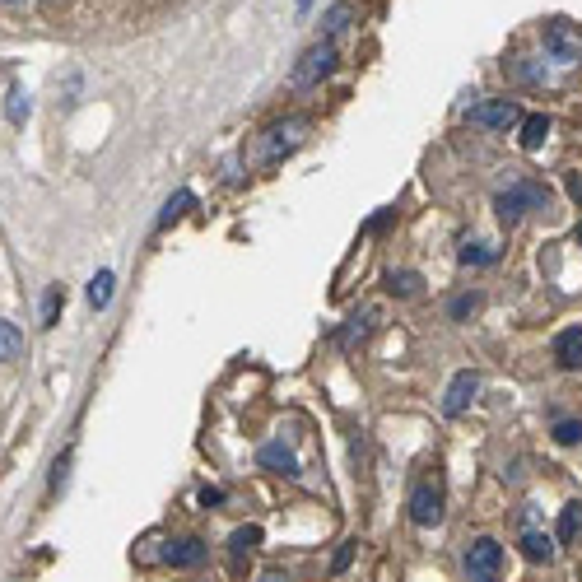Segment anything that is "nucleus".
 <instances>
[{"mask_svg":"<svg viewBox=\"0 0 582 582\" xmlns=\"http://www.w3.org/2000/svg\"><path fill=\"white\" fill-rule=\"evenodd\" d=\"M331 70H336V42L331 38L312 42L308 52L298 56V66H294V89H312V84H322Z\"/></svg>","mask_w":582,"mask_h":582,"instance_id":"obj_1","label":"nucleus"},{"mask_svg":"<svg viewBox=\"0 0 582 582\" xmlns=\"http://www.w3.org/2000/svg\"><path fill=\"white\" fill-rule=\"evenodd\" d=\"M499 569H503V545L494 541V536L471 541V550H466V573H471V582H499Z\"/></svg>","mask_w":582,"mask_h":582,"instance_id":"obj_2","label":"nucleus"},{"mask_svg":"<svg viewBox=\"0 0 582 582\" xmlns=\"http://www.w3.org/2000/svg\"><path fill=\"white\" fill-rule=\"evenodd\" d=\"M536 205H545V187H536V182H522V187H508L494 196V210H499L503 224H517V219L527 215V210H536Z\"/></svg>","mask_w":582,"mask_h":582,"instance_id":"obj_3","label":"nucleus"},{"mask_svg":"<svg viewBox=\"0 0 582 582\" xmlns=\"http://www.w3.org/2000/svg\"><path fill=\"white\" fill-rule=\"evenodd\" d=\"M466 117H471V126H489V131H508V126H522V108H517L513 98H485V103H475Z\"/></svg>","mask_w":582,"mask_h":582,"instance_id":"obj_4","label":"nucleus"},{"mask_svg":"<svg viewBox=\"0 0 582 582\" xmlns=\"http://www.w3.org/2000/svg\"><path fill=\"white\" fill-rule=\"evenodd\" d=\"M410 522L415 527H438L443 522V489L434 480H420L410 489Z\"/></svg>","mask_w":582,"mask_h":582,"instance_id":"obj_5","label":"nucleus"},{"mask_svg":"<svg viewBox=\"0 0 582 582\" xmlns=\"http://www.w3.org/2000/svg\"><path fill=\"white\" fill-rule=\"evenodd\" d=\"M303 131H308L303 122L271 126V131H266V140H261V163H280V159H289V154H294V149L303 145Z\"/></svg>","mask_w":582,"mask_h":582,"instance_id":"obj_6","label":"nucleus"},{"mask_svg":"<svg viewBox=\"0 0 582 582\" xmlns=\"http://www.w3.org/2000/svg\"><path fill=\"white\" fill-rule=\"evenodd\" d=\"M475 392H480V373L461 368L457 378L447 382V392H443V415H461V410L475 401Z\"/></svg>","mask_w":582,"mask_h":582,"instance_id":"obj_7","label":"nucleus"},{"mask_svg":"<svg viewBox=\"0 0 582 582\" xmlns=\"http://www.w3.org/2000/svg\"><path fill=\"white\" fill-rule=\"evenodd\" d=\"M373 322H378V308L350 312V317H345V326L336 331V345H340V350H354V345H359V340H364L368 331H373Z\"/></svg>","mask_w":582,"mask_h":582,"instance_id":"obj_8","label":"nucleus"},{"mask_svg":"<svg viewBox=\"0 0 582 582\" xmlns=\"http://www.w3.org/2000/svg\"><path fill=\"white\" fill-rule=\"evenodd\" d=\"M201 559H205V541H196V536H182V541H173L163 550V564H173V569H196Z\"/></svg>","mask_w":582,"mask_h":582,"instance_id":"obj_9","label":"nucleus"},{"mask_svg":"<svg viewBox=\"0 0 582 582\" xmlns=\"http://www.w3.org/2000/svg\"><path fill=\"white\" fill-rule=\"evenodd\" d=\"M555 359L559 368H582V326H569L555 336Z\"/></svg>","mask_w":582,"mask_h":582,"instance_id":"obj_10","label":"nucleus"},{"mask_svg":"<svg viewBox=\"0 0 582 582\" xmlns=\"http://www.w3.org/2000/svg\"><path fill=\"white\" fill-rule=\"evenodd\" d=\"M257 461L266 466V471H275V475H298V461H294V452H289L285 443H266L257 452Z\"/></svg>","mask_w":582,"mask_h":582,"instance_id":"obj_11","label":"nucleus"},{"mask_svg":"<svg viewBox=\"0 0 582 582\" xmlns=\"http://www.w3.org/2000/svg\"><path fill=\"white\" fill-rule=\"evenodd\" d=\"M555 536L564 545H578L582 541V499H573V503H564V508H559V531H555Z\"/></svg>","mask_w":582,"mask_h":582,"instance_id":"obj_12","label":"nucleus"},{"mask_svg":"<svg viewBox=\"0 0 582 582\" xmlns=\"http://www.w3.org/2000/svg\"><path fill=\"white\" fill-rule=\"evenodd\" d=\"M522 555H527L531 564H550V559H555V536H545V531H527V536H522Z\"/></svg>","mask_w":582,"mask_h":582,"instance_id":"obj_13","label":"nucleus"},{"mask_svg":"<svg viewBox=\"0 0 582 582\" xmlns=\"http://www.w3.org/2000/svg\"><path fill=\"white\" fill-rule=\"evenodd\" d=\"M545 136H550V117H541V112L536 117H522V149L527 154H536L545 145Z\"/></svg>","mask_w":582,"mask_h":582,"instance_id":"obj_14","label":"nucleus"},{"mask_svg":"<svg viewBox=\"0 0 582 582\" xmlns=\"http://www.w3.org/2000/svg\"><path fill=\"white\" fill-rule=\"evenodd\" d=\"M191 205H196V196H191V191L182 187V191H177V196H173V201L163 205V215H159V224H154V229H168V224H177V219L187 215Z\"/></svg>","mask_w":582,"mask_h":582,"instance_id":"obj_15","label":"nucleus"},{"mask_svg":"<svg viewBox=\"0 0 582 582\" xmlns=\"http://www.w3.org/2000/svg\"><path fill=\"white\" fill-rule=\"evenodd\" d=\"M257 545H261V527H238V531L229 536V555H233V559H243V555H252Z\"/></svg>","mask_w":582,"mask_h":582,"instance_id":"obj_16","label":"nucleus"},{"mask_svg":"<svg viewBox=\"0 0 582 582\" xmlns=\"http://www.w3.org/2000/svg\"><path fill=\"white\" fill-rule=\"evenodd\" d=\"M112 303V271H98L94 280H89V308H108Z\"/></svg>","mask_w":582,"mask_h":582,"instance_id":"obj_17","label":"nucleus"},{"mask_svg":"<svg viewBox=\"0 0 582 582\" xmlns=\"http://www.w3.org/2000/svg\"><path fill=\"white\" fill-rule=\"evenodd\" d=\"M19 350H24V336H19L10 322H0V364H5V359H14Z\"/></svg>","mask_w":582,"mask_h":582,"instance_id":"obj_18","label":"nucleus"},{"mask_svg":"<svg viewBox=\"0 0 582 582\" xmlns=\"http://www.w3.org/2000/svg\"><path fill=\"white\" fill-rule=\"evenodd\" d=\"M494 257H499V252H494V247H485V243H466V247H461V261H466V266H489Z\"/></svg>","mask_w":582,"mask_h":582,"instance_id":"obj_19","label":"nucleus"},{"mask_svg":"<svg viewBox=\"0 0 582 582\" xmlns=\"http://www.w3.org/2000/svg\"><path fill=\"white\" fill-rule=\"evenodd\" d=\"M545 42H550V52H555L559 56V61H573V56H578V52H573V42L569 38H564V28H550V33H545Z\"/></svg>","mask_w":582,"mask_h":582,"instance_id":"obj_20","label":"nucleus"},{"mask_svg":"<svg viewBox=\"0 0 582 582\" xmlns=\"http://www.w3.org/2000/svg\"><path fill=\"white\" fill-rule=\"evenodd\" d=\"M555 443H559V447L582 443V420H559V424H555Z\"/></svg>","mask_w":582,"mask_h":582,"instance_id":"obj_21","label":"nucleus"},{"mask_svg":"<svg viewBox=\"0 0 582 582\" xmlns=\"http://www.w3.org/2000/svg\"><path fill=\"white\" fill-rule=\"evenodd\" d=\"M392 294H401V298L420 294V275L415 271H392Z\"/></svg>","mask_w":582,"mask_h":582,"instance_id":"obj_22","label":"nucleus"},{"mask_svg":"<svg viewBox=\"0 0 582 582\" xmlns=\"http://www.w3.org/2000/svg\"><path fill=\"white\" fill-rule=\"evenodd\" d=\"M480 303H485V298H480V294H457V298H452V308H447V312H452V322H461V317H471V312L480 308Z\"/></svg>","mask_w":582,"mask_h":582,"instance_id":"obj_23","label":"nucleus"},{"mask_svg":"<svg viewBox=\"0 0 582 582\" xmlns=\"http://www.w3.org/2000/svg\"><path fill=\"white\" fill-rule=\"evenodd\" d=\"M345 28H350V5H331V10H326V33L336 38Z\"/></svg>","mask_w":582,"mask_h":582,"instance_id":"obj_24","label":"nucleus"},{"mask_svg":"<svg viewBox=\"0 0 582 582\" xmlns=\"http://www.w3.org/2000/svg\"><path fill=\"white\" fill-rule=\"evenodd\" d=\"M5 112H10V122H24V117H28V94L19 89V84L10 89V103H5Z\"/></svg>","mask_w":582,"mask_h":582,"instance_id":"obj_25","label":"nucleus"},{"mask_svg":"<svg viewBox=\"0 0 582 582\" xmlns=\"http://www.w3.org/2000/svg\"><path fill=\"white\" fill-rule=\"evenodd\" d=\"M56 308H61V289L42 294V326H56Z\"/></svg>","mask_w":582,"mask_h":582,"instance_id":"obj_26","label":"nucleus"},{"mask_svg":"<svg viewBox=\"0 0 582 582\" xmlns=\"http://www.w3.org/2000/svg\"><path fill=\"white\" fill-rule=\"evenodd\" d=\"M350 559H354V541H350V545H340V555L331 559V573H345V569H350Z\"/></svg>","mask_w":582,"mask_h":582,"instance_id":"obj_27","label":"nucleus"},{"mask_svg":"<svg viewBox=\"0 0 582 582\" xmlns=\"http://www.w3.org/2000/svg\"><path fill=\"white\" fill-rule=\"evenodd\" d=\"M201 503H205V508H215V503H224V489H201Z\"/></svg>","mask_w":582,"mask_h":582,"instance_id":"obj_28","label":"nucleus"},{"mask_svg":"<svg viewBox=\"0 0 582 582\" xmlns=\"http://www.w3.org/2000/svg\"><path fill=\"white\" fill-rule=\"evenodd\" d=\"M569 196L582 205V177H569Z\"/></svg>","mask_w":582,"mask_h":582,"instance_id":"obj_29","label":"nucleus"},{"mask_svg":"<svg viewBox=\"0 0 582 582\" xmlns=\"http://www.w3.org/2000/svg\"><path fill=\"white\" fill-rule=\"evenodd\" d=\"M257 582H289V578H285V573H280V569H266Z\"/></svg>","mask_w":582,"mask_h":582,"instance_id":"obj_30","label":"nucleus"},{"mask_svg":"<svg viewBox=\"0 0 582 582\" xmlns=\"http://www.w3.org/2000/svg\"><path fill=\"white\" fill-rule=\"evenodd\" d=\"M0 5H10V10H24V5H33V0H0Z\"/></svg>","mask_w":582,"mask_h":582,"instance_id":"obj_31","label":"nucleus"},{"mask_svg":"<svg viewBox=\"0 0 582 582\" xmlns=\"http://www.w3.org/2000/svg\"><path fill=\"white\" fill-rule=\"evenodd\" d=\"M578 243H582V224H578Z\"/></svg>","mask_w":582,"mask_h":582,"instance_id":"obj_32","label":"nucleus"}]
</instances>
